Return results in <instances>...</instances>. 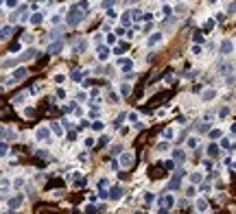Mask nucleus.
Returning <instances> with one entry per match:
<instances>
[{"mask_svg": "<svg viewBox=\"0 0 236 214\" xmlns=\"http://www.w3.org/2000/svg\"><path fill=\"white\" fill-rule=\"evenodd\" d=\"M171 94H173L171 90H166V92H162V94H157V96H153V98L149 100V107H157V105L162 103V100H166L168 96H171Z\"/></svg>", "mask_w": 236, "mask_h": 214, "instance_id": "7ed1b4c3", "label": "nucleus"}, {"mask_svg": "<svg viewBox=\"0 0 236 214\" xmlns=\"http://www.w3.org/2000/svg\"><path fill=\"white\" fill-rule=\"evenodd\" d=\"M188 146H190V149H195V146H197V138H190L188 140Z\"/></svg>", "mask_w": 236, "mask_h": 214, "instance_id": "cd10ccee", "label": "nucleus"}, {"mask_svg": "<svg viewBox=\"0 0 236 214\" xmlns=\"http://www.w3.org/2000/svg\"><path fill=\"white\" fill-rule=\"evenodd\" d=\"M24 74H26V70H24V68H20V70H15V74H13V79H22Z\"/></svg>", "mask_w": 236, "mask_h": 214, "instance_id": "6ab92c4d", "label": "nucleus"}, {"mask_svg": "<svg viewBox=\"0 0 236 214\" xmlns=\"http://www.w3.org/2000/svg\"><path fill=\"white\" fill-rule=\"evenodd\" d=\"M114 2H116V0H105V2H103V7H105V9H109Z\"/></svg>", "mask_w": 236, "mask_h": 214, "instance_id": "c85d7f7f", "label": "nucleus"}, {"mask_svg": "<svg viewBox=\"0 0 236 214\" xmlns=\"http://www.w3.org/2000/svg\"><path fill=\"white\" fill-rule=\"evenodd\" d=\"M83 77H85V72H83V70H75V72H72V79H75V81H81Z\"/></svg>", "mask_w": 236, "mask_h": 214, "instance_id": "f8f14e48", "label": "nucleus"}, {"mask_svg": "<svg viewBox=\"0 0 236 214\" xmlns=\"http://www.w3.org/2000/svg\"><path fill=\"white\" fill-rule=\"evenodd\" d=\"M179 179H182V175H179V173H177V175L173 177V181L168 184V188H171V190H177V188H179Z\"/></svg>", "mask_w": 236, "mask_h": 214, "instance_id": "423d86ee", "label": "nucleus"}, {"mask_svg": "<svg viewBox=\"0 0 236 214\" xmlns=\"http://www.w3.org/2000/svg\"><path fill=\"white\" fill-rule=\"evenodd\" d=\"M208 153H210L212 157L219 155V144H210V149H208Z\"/></svg>", "mask_w": 236, "mask_h": 214, "instance_id": "2eb2a0df", "label": "nucleus"}, {"mask_svg": "<svg viewBox=\"0 0 236 214\" xmlns=\"http://www.w3.org/2000/svg\"><path fill=\"white\" fill-rule=\"evenodd\" d=\"M48 136H50V131H48V129H44V127L37 131V138L39 140H48Z\"/></svg>", "mask_w": 236, "mask_h": 214, "instance_id": "1a4fd4ad", "label": "nucleus"}, {"mask_svg": "<svg viewBox=\"0 0 236 214\" xmlns=\"http://www.w3.org/2000/svg\"><path fill=\"white\" fill-rule=\"evenodd\" d=\"M11 33H13V31H11V29H9V26H4V29H2V37H9V35H11Z\"/></svg>", "mask_w": 236, "mask_h": 214, "instance_id": "393cba45", "label": "nucleus"}, {"mask_svg": "<svg viewBox=\"0 0 236 214\" xmlns=\"http://www.w3.org/2000/svg\"><path fill=\"white\" fill-rule=\"evenodd\" d=\"M219 72H221V74H229V72H232V66H229V64H221V66H219Z\"/></svg>", "mask_w": 236, "mask_h": 214, "instance_id": "6e6552de", "label": "nucleus"}, {"mask_svg": "<svg viewBox=\"0 0 236 214\" xmlns=\"http://www.w3.org/2000/svg\"><path fill=\"white\" fill-rule=\"evenodd\" d=\"M190 179H193V181H195V184H199V181H201V175H199V173H195V175H193V177H190Z\"/></svg>", "mask_w": 236, "mask_h": 214, "instance_id": "bb28decb", "label": "nucleus"}, {"mask_svg": "<svg viewBox=\"0 0 236 214\" xmlns=\"http://www.w3.org/2000/svg\"><path fill=\"white\" fill-rule=\"evenodd\" d=\"M61 48H64V42H55L53 46H48V50H46V53H48V55H53V53H59Z\"/></svg>", "mask_w": 236, "mask_h": 214, "instance_id": "20e7f679", "label": "nucleus"}, {"mask_svg": "<svg viewBox=\"0 0 236 214\" xmlns=\"http://www.w3.org/2000/svg\"><path fill=\"white\" fill-rule=\"evenodd\" d=\"M229 11H236V2H234V4H229Z\"/></svg>", "mask_w": 236, "mask_h": 214, "instance_id": "72a5a7b5", "label": "nucleus"}, {"mask_svg": "<svg viewBox=\"0 0 236 214\" xmlns=\"http://www.w3.org/2000/svg\"><path fill=\"white\" fill-rule=\"evenodd\" d=\"M131 18H133V20H138V18H140V11H138V9H136V11H131Z\"/></svg>", "mask_w": 236, "mask_h": 214, "instance_id": "2f4dec72", "label": "nucleus"}, {"mask_svg": "<svg viewBox=\"0 0 236 214\" xmlns=\"http://www.w3.org/2000/svg\"><path fill=\"white\" fill-rule=\"evenodd\" d=\"M129 92H131V87H129V85H122V96H129Z\"/></svg>", "mask_w": 236, "mask_h": 214, "instance_id": "a878e982", "label": "nucleus"}, {"mask_svg": "<svg viewBox=\"0 0 236 214\" xmlns=\"http://www.w3.org/2000/svg\"><path fill=\"white\" fill-rule=\"evenodd\" d=\"M173 157H175L177 162H182V160H184V151H179V149H177L175 153H173Z\"/></svg>", "mask_w": 236, "mask_h": 214, "instance_id": "a211bd4d", "label": "nucleus"}, {"mask_svg": "<svg viewBox=\"0 0 236 214\" xmlns=\"http://www.w3.org/2000/svg\"><path fill=\"white\" fill-rule=\"evenodd\" d=\"M131 164H133V157L129 153H125V155H122V166H131Z\"/></svg>", "mask_w": 236, "mask_h": 214, "instance_id": "9d476101", "label": "nucleus"}, {"mask_svg": "<svg viewBox=\"0 0 236 214\" xmlns=\"http://www.w3.org/2000/svg\"><path fill=\"white\" fill-rule=\"evenodd\" d=\"M197 207H199V210H206L208 203H206V201H199V203H197Z\"/></svg>", "mask_w": 236, "mask_h": 214, "instance_id": "c756f323", "label": "nucleus"}, {"mask_svg": "<svg viewBox=\"0 0 236 214\" xmlns=\"http://www.w3.org/2000/svg\"><path fill=\"white\" fill-rule=\"evenodd\" d=\"M37 155H39V157H42V160H46V162L50 160V155L46 153V151H39V153H37Z\"/></svg>", "mask_w": 236, "mask_h": 214, "instance_id": "5701e85b", "label": "nucleus"}, {"mask_svg": "<svg viewBox=\"0 0 236 214\" xmlns=\"http://www.w3.org/2000/svg\"><path fill=\"white\" fill-rule=\"evenodd\" d=\"M55 186H64V179H53L46 184V188H55Z\"/></svg>", "mask_w": 236, "mask_h": 214, "instance_id": "ddd939ff", "label": "nucleus"}, {"mask_svg": "<svg viewBox=\"0 0 236 214\" xmlns=\"http://www.w3.org/2000/svg\"><path fill=\"white\" fill-rule=\"evenodd\" d=\"M120 194H122L120 188H111V190H109V197H111V199H120Z\"/></svg>", "mask_w": 236, "mask_h": 214, "instance_id": "9b49d317", "label": "nucleus"}, {"mask_svg": "<svg viewBox=\"0 0 236 214\" xmlns=\"http://www.w3.org/2000/svg\"><path fill=\"white\" fill-rule=\"evenodd\" d=\"M20 203H22V197H13V199L9 201V207H11V210H15Z\"/></svg>", "mask_w": 236, "mask_h": 214, "instance_id": "0eeeda50", "label": "nucleus"}, {"mask_svg": "<svg viewBox=\"0 0 236 214\" xmlns=\"http://www.w3.org/2000/svg\"><path fill=\"white\" fill-rule=\"evenodd\" d=\"M7 4H9V7H15V4H18V0H7Z\"/></svg>", "mask_w": 236, "mask_h": 214, "instance_id": "473e14b6", "label": "nucleus"}, {"mask_svg": "<svg viewBox=\"0 0 236 214\" xmlns=\"http://www.w3.org/2000/svg\"><path fill=\"white\" fill-rule=\"evenodd\" d=\"M232 48H234V46H232V42H229V39H225V42L221 44V53H225V55L232 53Z\"/></svg>", "mask_w": 236, "mask_h": 214, "instance_id": "39448f33", "label": "nucleus"}, {"mask_svg": "<svg viewBox=\"0 0 236 214\" xmlns=\"http://www.w3.org/2000/svg\"><path fill=\"white\" fill-rule=\"evenodd\" d=\"M197 129H199V131H208V129H210V125H208V122H201Z\"/></svg>", "mask_w": 236, "mask_h": 214, "instance_id": "b1692460", "label": "nucleus"}, {"mask_svg": "<svg viewBox=\"0 0 236 214\" xmlns=\"http://www.w3.org/2000/svg\"><path fill=\"white\" fill-rule=\"evenodd\" d=\"M164 171H168V168L164 164H157V166H151L149 168V175L153 177V179H160V177H164Z\"/></svg>", "mask_w": 236, "mask_h": 214, "instance_id": "f03ea898", "label": "nucleus"}, {"mask_svg": "<svg viewBox=\"0 0 236 214\" xmlns=\"http://www.w3.org/2000/svg\"><path fill=\"white\" fill-rule=\"evenodd\" d=\"M81 20H83V13H81V7L77 4V7L68 13V24H70V26H77Z\"/></svg>", "mask_w": 236, "mask_h": 214, "instance_id": "f257e3e1", "label": "nucleus"}, {"mask_svg": "<svg viewBox=\"0 0 236 214\" xmlns=\"http://www.w3.org/2000/svg\"><path fill=\"white\" fill-rule=\"evenodd\" d=\"M195 42H203V35H201V33H195Z\"/></svg>", "mask_w": 236, "mask_h": 214, "instance_id": "7c9ffc66", "label": "nucleus"}, {"mask_svg": "<svg viewBox=\"0 0 236 214\" xmlns=\"http://www.w3.org/2000/svg\"><path fill=\"white\" fill-rule=\"evenodd\" d=\"M166 205H168V207L173 205V197H171V194H168V197H164V199H162V207H166Z\"/></svg>", "mask_w": 236, "mask_h": 214, "instance_id": "4468645a", "label": "nucleus"}, {"mask_svg": "<svg viewBox=\"0 0 236 214\" xmlns=\"http://www.w3.org/2000/svg\"><path fill=\"white\" fill-rule=\"evenodd\" d=\"M160 39H162V35H160V33H155V35H151V37H149V44H157Z\"/></svg>", "mask_w": 236, "mask_h": 214, "instance_id": "f3484780", "label": "nucleus"}, {"mask_svg": "<svg viewBox=\"0 0 236 214\" xmlns=\"http://www.w3.org/2000/svg\"><path fill=\"white\" fill-rule=\"evenodd\" d=\"M105 125H103V122H101V120H96V122H92V129H96V131H101V129H103Z\"/></svg>", "mask_w": 236, "mask_h": 214, "instance_id": "aec40b11", "label": "nucleus"}, {"mask_svg": "<svg viewBox=\"0 0 236 214\" xmlns=\"http://www.w3.org/2000/svg\"><path fill=\"white\" fill-rule=\"evenodd\" d=\"M31 22H33V24H39V22H42V15H39V13H35V15L31 18Z\"/></svg>", "mask_w": 236, "mask_h": 214, "instance_id": "4be33fe9", "label": "nucleus"}, {"mask_svg": "<svg viewBox=\"0 0 236 214\" xmlns=\"http://www.w3.org/2000/svg\"><path fill=\"white\" fill-rule=\"evenodd\" d=\"M98 59H107V48H105V46L98 48Z\"/></svg>", "mask_w": 236, "mask_h": 214, "instance_id": "dca6fc26", "label": "nucleus"}, {"mask_svg": "<svg viewBox=\"0 0 236 214\" xmlns=\"http://www.w3.org/2000/svg\"><path fill=\"white\" fill-rule=\"evenodd\" d=\"M203 98H206V100H210V98H214V90H208V92L203 94Z\"/></svg>", "mask_w": 236, "mask_h": 214, "instance_id": "412c9836", "label": "nucleus"}]
</instances>
